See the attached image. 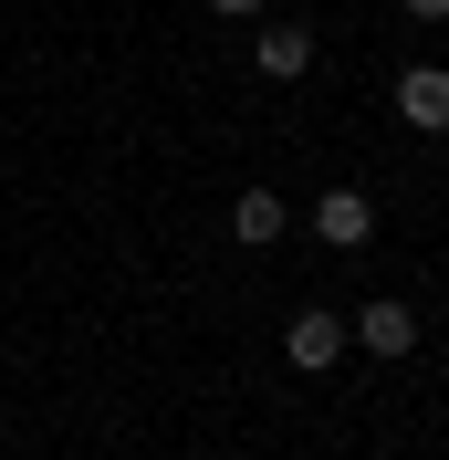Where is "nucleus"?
Masks as SVG:
<instances>
[{
	"instance_id": "5",
	"label": "nucleus",
	"mask_w": 449,
	"mask_h": 460,
	"mask_svg": "<svg viewBox=\"0 0 449 460\" xmlns=\"http://www.w3.org/2000/svg\"><path fill=\"white\" fill-rule=\"evenodd\" d=\"M345 335H356L365 356H408V345H418V314H408V304H397V293H387V304H365V314L345 324Z\"/></svg>"
},
{
	"instance_id": "4",
	"label": "nucleus",
	"mask_w": 449,
	"mask_h": 460,
	"mask_svg": "<svg viewBox=\"0 0 449 460\" xmlns=\"http://www.w3.org/2000/svg\"><path fill=\"white\" fill-rule=\"evenodd\" d=\"M282 230H293V209H282L272 189H241V199H230V241H241V252H272Z\"/></svg>"
},
{
	"instance_id": "8",
	"label": "nucleus",
	"mask_w": 449,
	"mask_h": 460,
	"mask_svg": "<svg viewBox=\"0 0 449 460\" xmlns=\"http://www.w3.org/2000/svg\"><path fill=\"white\" fill-rule=\"evenodd\" d=\"M397 11H418V22H449V0H397Z\"/></svg>"
},
{
	"instance_id": "2",
	"label": "nucleus",
	"mask_w": 449,
	"mask_h": 460,
	"mask_svg": "<svg viewBox=\"0 0 449 460\" xmlns=\"http://www.w3.org/2000/svg\"><path fill=\"white\" fill-rule=\"evenodd\" d=\"M345 345H356V335H345V314H324V304H304V314L282 324V356H293L304 376H324V367L345 356Z\"/></svg>"
},
{
	"instance_id": "7",
	"label": "nucleus",
	"mask_w": 449,
	"mask_h": 460,
	"mask_svg": "<svg viewBox=\"0 0 449 460\" xmlns=\"http://www.w3.org/2000/svg\"><path fill=\"white\" fill-rule=\"evenodd\" d=\"M209 11H230V22H251V11H272V0H209Z\"/></svg>"
},
{
	"instance_id": "6",
	"label": "nucleus",
	"mask_w": 449,
	"mask_h": 460,
	"mask_svg": "<svg viewBox=\"0 0 449 460\" xmlns=\"http://www.w3.org/2000/svg\"><path fill=\"white\" fill-rule=\"evenodd\" d=\"M251 63L272 74V84H293V74L313 63V31H304V22H261V31H251Z\"/></svg>"
},
{
	"instance_id": "3",
	"label": "nucleus",
	"mask_w": 449,
	"mask_h": 460,
	"mask_svg": "<svg viewBox=\"0 0 449 460\" xmlns=\"http://www.w3.org/2000/svg\"><path fill=\"white\" fill-rule=\"evenodd\" d=\"M397 115H408L418 137H449V74L439 63H408V74H397Z\"/></svg>"
},
{
	"instance_id": "1",
	"label": "nucleus",
	"mask_w": 449,
	"mask_h": 460,
	"mask_svg": "<svg viewBox=\"0 0 449 460\" xmlns=\"http://www.w3.org/2000/svg\"><path fill=\"white\" fill-rule=\"evenodd\" d=\"M313 241H324V252H365V241H376V199H365V189H324V199H313Z\"/></svg>"
}]
</instances>
